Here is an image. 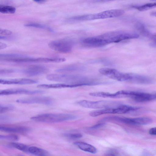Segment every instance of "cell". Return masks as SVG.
<instances>
[{
    "instance_id": "cell-1",
    "label": "cell",
    "mask_w": 156,
    "mask_h": 156,
    "mask_svg": "<svg viewBox=\"0 0 156 156\" xmlns=\"http://www.w3.org/2000/svg\"><path fill=\"white\" fill-rule=\"evenodd\" d=\"M46 78L50 81L73 85L76 87L96 85L104 83L97 79L79 74H52L47 75Z\"/></svg>"
},
{
    "instance_id": "cell-2",
    "label": "cell",
    "mask_w": 156,
    "mask_h": 156,
    "mask_svg": "<svg viewBox=\"0 0 156 156\" xmlns=\"http://www.w3.org/2000/svg\"><path fill=\"white\" fill-rule=\"evenodd\" d=\"M75 115L66 113H44L32 117L30 119L34 121L46 123H55L76 119Z\"/></svg>"
},
{
    "instance_id": "cell-3",
    "label": "cell",
    "mask_w": 156,
    "mask_h": 156,
    "mask_svg": "<svg viewBox=\"0 0 156 156\" xmlns=\"http://www.w3.org/2000/svg\"><path fill=\"white\" fill-rule=\"evenodd\" d=\"M100 37L108 44L126 40L137 38L139 35L134 33L119 31L108 32L100 35Z\"/></svg>"
},
{
    "instance_id": "cell-4",
    "label": "cell",
    "mask_w": 156,
    "mask_h": 156,
    "mask_svg": "<svg viewBox=\"0 0 156 156\" xmlns=\"http://www.w3.org/2000/svg\"><path fill=\"white\" fill-rule=\"evenodd\" d=\"M77 104L84 108L92 109H105L116 107L122 104L118 101L101 100L96 101L81 100Z\"/></svg>"
},
{
    "instance_id": "cell-5",
    "label": "cell",
    "mask_w": 156,
    "mask_h": 156,
    "mask_svg": "<svg viewBox=\"0 0 156 156\" xmlns=\"http://www.w3.org/2000/svg\"><path fill=\"white\" fill-rule=\"evenodd\" d=\"M48 46L53 50L63 53H70L73 48V44L71 42L65 40L52 41L49 43Z\"/></svg>"
},
{
    "instance_id": "cell-6",
    "label": "cell",
    "mask_w": 156,
    "mask_h": 156,
    "mask_svg": "<svg viewBox=\"0 0 156 156\" xmlns=\"http://www.w3.org/2000/svg\"><path fill=\"white\" fill-rule=\"evenodd\" d=\"M16 102L23 104H39L46 105H52L54 99L51 97L47 96H36L20 99Z\"/></svg>"
},
{
    "instance_id": "cell-7",
    "label": "cell",
    "mask_w": 156,
    "mask_h": 156,
    "mask_svg": "<svg viewBox=\"0 0 156 156\" xmlns=\"http://www.w3.org/2000/svg\"><path fill=\"white\" fill-rule=\"evenodd\" d=\"M99 72L107 77L119 81H126V73L121 72L117 70L108 68H101Z\"/></svg>"
},
{
    "instance_id": "cell-8",
    "label": "cell",
    "mask_w": 156,
    "mask_h": 156,
    "mask_svg": "<svg viewBox=\"0 0 156 156\" xmlns=\"http://www.w3.org/2000/svg\"><path fill=\"white\" fill-rule=\"evenodd\" d=\"M126 73V81L141 84H151L154 82L153 80L150 77L133 73Z\"/></svg>"
},
{
    "instance_id": "cell-9",
    "label": "cell",
    "mask_w": 156,
    "mask_h": 156,
    "mask_svg": "<svg viewBox=\"0 0 156 156\" xmlns=\"http://www.w3.org/2000/svg\"><path fill=\"white\" fill-rule=\"evenodd\" d=\"M126 113L125 106L122 104L115 108L101 109L90 112L89 115L93 117L107 114H124Z\"/></svg>"
},
{
    "instance_id": "cell-10",
    "label": "cell",
    "mask_w": 156,
    "mask_h": 156,
    "mask_svg": "<svg viewBox=\"0 0 156 156\" xmlns=\"http://www.w3.org/2000/svg\"><path fill=\"white\" fill-rule=\"evenodd\" d=\"M114 121L132 125H140L141 119L140 117L135 118H128L116 116L105 117L100 120L101 122Z\"/></svg>"
},
{
    "instance_id": "cell-11",
    "label": "cell",
    "mask_w": 156,
    "mask_h": 156,
    "mask_svg": "<svg viewBox=\"0 0 156 156\" xmlns=\"http://www.w3.org/2000/svg\"><path fill=\"white\" fill-rule=\"evenodd\" d=\"M44 91L40 90H30L22 88L0 89V95L16 94H42Z\"/></svg>"
},
{
    "instance_id": "cell-12",
    "label": "cell",
    "mask_w": 156,
    "mask_h": 156,
    "mask_svg": "<svg viewBox=\"0 0 156 156\" xmlns=\"http://www.w3.org/2000/svg\"><path fill=\"white\" fill-rule=\"evenodd\" d=\"M124 11L121 9H113L93 14V20L118 17L122 15Z\"/></svg>"
},
{
    "instance_id": "cell-13",
    "label": "cell",
    "mask_w": 156,
    "mask_h": 156,
    "mask_svg": "<svg viewBox=\"0 0 156 156\" xmlns=\"http://www.w3.org/2000/svg\"><path fill=\"white\" fill-rule=\"evenodd\" d=\"M48 70V68L44 66L34 65L24 69L23 72L28 76H34L46 73Z\"/></svg>"
},
{
    "instance_id": "cell-14",
    "label": "cell",
    "mask_w": 156,
    "mask_h": 156,
    "mask_svg": "<svg viewBox=\"0 0 156 156\" xmlns=\"http://www.w3.org/2000/svg\"><path fill=\"white\" fill-rule=\"evenodd\" d=\"M36 80L27 78L4 79H0V84H29L36 83Z\"/></svg>"
},
{
    "instance_id": "cell-15",
    "label": "cell",
    "mask_w": 156,
    "mask_h": 156,
    "mask_svg": "<svg viewBox=\"0 0 156 156\" xmlns=\"http://www.w3.org/2000/svg\"><path fill=\"white\" fill-rule=\"evenodd\" d=\"M156 93H147L136 91L132 99L137 102H144L155 100Z\"/></svg>"
},
{
    "instance_id": "cell-16",
    "label": "cell",
    "mask_w": 156,
    "mask_h": 156,
    "mask_svg": "<svg viewBox=\"0 0 156 156\" xmlns=\"http://www.w3.org/2000/svg\"><path fill=\"white\" fill-rule=\"evenodd\" d=\"M29 129L21 126H11L0 124V131L7 132L24 133L28 131Z\"/></svg>"
},
{
    "instance_id": "cell-17",
    "label": "cell",
    "mask_w": 156,
    "mask_h": 156,
    "mask_svg": "<svg viewBox=\"0 0 156 156\" xmlns=\"http://www.w3.org/2000/svg\"><path fill=\"white\" fill-rule=\"evenodd\" d=\"M7 61L17 62H47L46 58H33L26 57L18 58L7 59Z\"/></svg>"
},
{
    "instance_id": "cell-18",
    "label": "cell",
    "mask_w": 156,
    "mask_h": 156,
    "mask_svg": "<svg viewBox=\"0 0 156 156\" xmlns=\"http://www.w3.org/2000/svg\"><path fill=\"white\" fill-rule=\"evenodd\" d=\"M84 67L78 65H71L58 69L55 71L59 73L82 72L84 70Z\"/></svg>"
},
{
    "instance_id": "cell-19",
    "label": "cell",
    "mask_w": 156,
    "mask_h": 156,
    "mask_svg": "<svg viewBox=\"0 0 156 156\" xmlns=\"http://www.w3.org/2000/svg\"><path fill=\"white\" fill-rule=\"evenodd\" d=\"M74 144L80 149L84 151L92 154H95L97 152V149L93 146L82 142H76Z\"/></svg>"
},
{
    "instance_id": "cell-20",
    "label": "cell",
    "mask_w": 156,
    "mask_h": 156,
    "mask_svg": "<svg viewBox=\"0 0 156 156\" xmlns=\"http://www.w3.org/2000/svg\"><path fill=\"white\" fill-rule=\"evenodd\" d=\"M37 87L39 88L45 89H60L66 88H73L76 87L73 85L63 83L41 84L38 85Z\"/></svg>"
},
{
    "instance_id": "cell-21",
    "label": "cell",
    "mask_w": 156,
    "mask_h": 156,
    "mask_svg": "<svg viewBox=\"0 0 156 156\" xmlns=\"http://www.w3.org/2000/svg\"><path fill=\"white\" fill-rule=\"evenodd\" d=\"M28 152L36 156H49V153L46 150L32 146L29 147Z\"/></svg>"
},
{
    "instance_id": "cell-22",
    "label": "cell",
    "mask_w": 156,
    "mask_h": 156,
    "mask_svg": "<svg viewBox=\"0 0 156 156\" xmlns=\"http://www.w3.org/2000/svg\"><path fill=\"white\" fill-rule=\"evenodd\" d=\"M24 26L26 27H32L37 28L44 29L51 32H54V30L51 27L46 25L39 23H30L25 24Z\"/></svg>"
},
{
    "instance_id": "cell-23",
    "label": "cell",
    "mask_w": 156,
    "mask_h": 156,
    "mask_svg": "<svg viewBox=\"0 0 156 156\" xmlns=\"http://www.w3.org/2000/svg\"><path fill=\"white\" fill-rule=\"evenodd\" d=\"M156 6V3L154 2L147 3L141 5H133L132 7L140 11H144L153 8Z\"/></svg>"
},
{
    "instance_id": "cell-24",
    "label": "cell",
    "mask_w": 156,
    "mask_h": 156,
    "mask_svg": "<svg viewBox=\"0 0 156 156\" xmlns=\"http://www.w3.org/2000/svg\"><path fill=\"white\" fill-rule=\"evenodd\" d=\"M16 11L15 7L9 5H0V12L4 14H13Z\"/></svg>"
},
{
    "instance_id": "cell-25",
    "label": "cell",
    "mask_w": 156,
    "mask_h": 156,
    "mask_svg": "<svg viewBox=\"0 0 156 156\" xmlns=\"http://www.w3.org/2000/svg\"><path fill=\"white\" fill-rule=\"evenodd\" d=\"M11 144L13 147L17 149L25 152H28L29 147L25 144L16 142H12Z\"/></svg>"
},
{
    "instance_id": "cell-26",
    "label": "cell",
    "mask_w": 156,
    "mask_h": 156,
    "mask_svg": "<svg viewBox=\"0 0 156 156\" xmlns=\"http://www.w3.org/2000/svg\"><path fill=\"white\" fill-rule=\"evenodd\" d=\"M26 57L22 54L16 53H0V58L7 59L18 58Z\"/></svg>"
},
{
    "instance_id": "cell-27",
    "label": "cell",
    "mask_w": 156,
    "mask_h": 156,
    "mask_svg": "<svg viewBox=\"0 0 156 156\" xmlns=\"http://www.w3.org/2000/svg\"><path fill=\"white\" fill-rule=\"evenodd\" d=\"M0 139L7 140L13 141H17L19 139L18 136L14 135H0Z\"/></svg>"
},
{
    "instance_id": "cell-28",
    "label": "cell",
    "mask_w": 156,
    "mask_h": 156,
    "mask_svg": "<svg viewBox=\"0 0 156 156\" xmlns=\"http://www.w3.org/2000/svg\"><path fill=\"white\" fill-rule=\"evenodd\" d=\"M13 107L11 105H0V113L5 112L13 108Z\"/></svg>"
},
{
    "instance_id": "cell-29",
    "label": "cell",
    "mask_w": 156,
    "mask_h": 156,
    "mask_svg": "<svg viewBox=\"0 0 156 156\" xmlns=\"http://www.w3.org/2000/svg\"><path fill=\"white\" fill-rule=\"evenodd\" d=\"M65 136L70 139H75L80 138L82 135L80 133H69L65 135Z\"/></svg>"
},
{
    "instance_id": "cell-30",
    "label": "cell",
    "mask_w": 156,
    "mask_h": 156,
    "mask_svg": "<svg viewBox=\"0 0 156 156\" xmlns=\"http://www.w3.org/2000/svg\"><path fill=\"white\" fill-rule=\"evenodd\" d=\"M12 32L8 30L0 28V34L3 35H10L12 34Z\"/></svg>"
},
{
    "instance_id": "cell-31",
    "label": "cell",
    "mask_w": 156,
    "mask_h": 156,
    "mask_svg": "<svg viewBox=\"0 0 156 156\" xmlns=\"http://www.w3.org/2000/svg\"><path fill=\"white\" fill-rule=\"evenodd\" d=\"M14 70L10 69H0V75L4 74L10 73L14 72Z\"/></svg>"
},
{
    "instance_id": "cell-32",
    "label": "cell",
    "mask_w": 156,
    "mask_h": 156,
    "mask_svg": "<svg viewBox=\"0 0 156 156\" xmlns=\"http://www.w3.org/2000/svg\"><path fill=\"white\" fill-rule=\"evenodd\" d=\"M105 125L104 122L96 124L90 127L92 129H96L103 126Z\"/></svg>"
},
{
    "instance_id": "cell-33",
    "label": "cell",
    "mask_w": 156,
    "mask_h": 156,
    "mask_svg": "<svg viewBox=\"0 0 156 156\" xmlns=\"http://www.w3.org/2000/svg\"><path fill=\"white\" fill-rule=\"evenodd\" d=\"M149 133L151 135H156V128L154 127L150 129L149 130Z\"/></svg>"
},
{
    "instance_id": "cell-34",
    "label": "cell",
    "mask_w": 156,
    "mask_h": 156,
    "mask_svg": "<svg viewBox=\"0 0 156 156\" xmlns=\"http://www.w3.org/2000/svg\"><path fill=\"white\" fill-rule=\"evenodd\" d=\"M7 47V45L6 44L0 42V50L5 48Z\"/></svg>"
},
{
    "instance_id": "cell-35",
    "label": "cell",
    "mask_w": 156,
    "mask_h": 156,
    "mask_svg": "<svg viewBox=\"0 0 156 156\" xmlns=\"http://www.w3.org/2000/svg\"><path fill=\"white\" fill-rule=\"evenodd\" d=\"M35 1L37 3H42L45 2V1L44 0H37Z\"/></svg>"
},
{
    "instance_id": "cell-36",
    "label": "cell",
    "mask_w": 156,
    "mask_h": 156,
    "mask_svg": "<svg viewBox=\"0 0 156 156\" xmlns=\"http://www.w3.org/2000/svg\"><path fill=\"white\" fill-rule=\"evenodd\" d=\"M7 37L5 36L0 35V39H6Z\"/></svg>"
}]
</instances>
